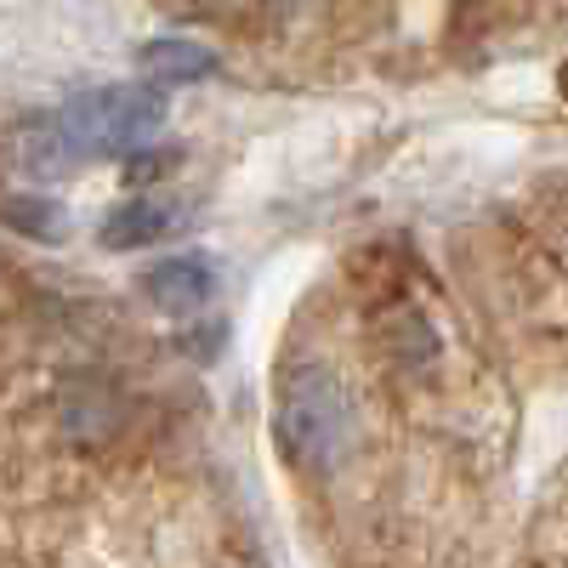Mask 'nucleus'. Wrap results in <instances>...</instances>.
I'll use <instances>...</instances> for the list:
<instances>
[{"instance_id":"obj_9","label":"nucleus","mask_w":568,"mask_h":568,"mask_svg":"<svg viewBox=\"0 0 568 568\" xmlns=\"http://www.w3.org/2000/svg\"><path fill=\"white\" fill-rule=\"evenodd\" d=\"M557 91H562V98H568V63L557 69Z\"/></svg>"},{"instance_id":"obj_5","label":"nucleus","mask_w":568,"mask_h":568,"mask_svg":"<svg viewBox=\"0 0 568 568\" xmlns=\"http://www.w3.org/2000/svg\"><path fill=\"white\" fill-rule=\"evenodd\" d=\"M136 63H142V74H149V85L160 91H171V85H194V80H205L211 69H216V58L205 52L200 40H182V34H165V40H149L136 52Z\"/></svg>"},{"instance_id":"obj_4","label":"nucleus","mask_w":568,"mask_h":568,"mask_svg":"<svg viewBox=\"0 0 568 568\" xmlns=\"http://www.w3.org/2000/svg\"><path fill=\"white\" fill-rule=\"evenodd\" d=\"M142 291H149V302L171 318H187V313H200L216 291V273L205 256H165L154 262L149 273H142Z\"/></svg>"},{"instance_id":"obj_2","label":"nucleus","mask_w":568,"mask_h":568,"mask_svg":"<svg viewBox=\"0 0 568 568\" xmlns=\"http://www.w3.org/2000/svg\"><path fill=\"white\" fill-rule=\"evenodd\" d=\"M52 120L74 149V160L136 154L165 125V98L154 85H103V91H85V98L63 103Z\"/></svg>"},{"instance_id":"obj_1","label":"nucleus","mask_w":568,"mask_h":568,"mask_svg":"<svg viewBox=\"0 0 568 568\" xmlns=\"http://www.w3.org/2000/svg\"><path fill=\"white\" fill-rule=\"evenodd\" d=\"M273 438L291 455V466H307V471L336 466L353 444V398L342 393L336 375L318 364L284 375V387L273 398Z\"/></svg>"},{"instance_id":"obj_8","label":"nucleus","mask_w":568,"mask_h":568,"mask_svg":"<svg viewBox=\"0 0 568 568\" xmlns=\"http://www.w3.org/2000/svg\"><path fill=\"white\" fill-rule=\"evenodd\" d=\"M160 7H182V12H200V7H211V0H160Z\"/></svg>"},{"instance_id":"obj_3","label":"nucleus","mask_w":568,"mask_h":568,"mask_svg":"<svg viewBox=\"0 0 568 568\" xmlns=\"http://www.w3.org/2000/svg\"><path fill=\"white\" fill-rule=\"evenodd\" d=\"M194 222L182 200H165V194H149V200H125L120 211L103 216L98 227V245L103 251H142V245H165L171 233H182Z\"/></svg>"},{"instance_id":"obj_6","label":"nucleus","mask_w":568,"mask_h":568,"mask_svg":"<svg viewBox=\"0 0 568 568\" xmlns=\"http://www.w3.org/2000/svg\"><path fill=\"white\" fill-rule=\"evenodd\" d=\"M74 165H80V160H74V149L63 142L58 120H34V125L18 131V171H23V176L58 182V176H69Z\"/></svg>"},{"instance_id":"obj_7","label":"nucleus","mask_w":568,"mask_h":568,"mask_svg":"<svg viewBox=\"0 0 568 568\" xmlns=\"http://www.w3.org/2000/svg\"><path fill=\"white\" fill-rule=\"evenodd\" d=\"M0 216H7L18 233H29V240H45V245H52V240H63V211H58V200H7V211H0Z\"/></svg>"}]
</instances>
